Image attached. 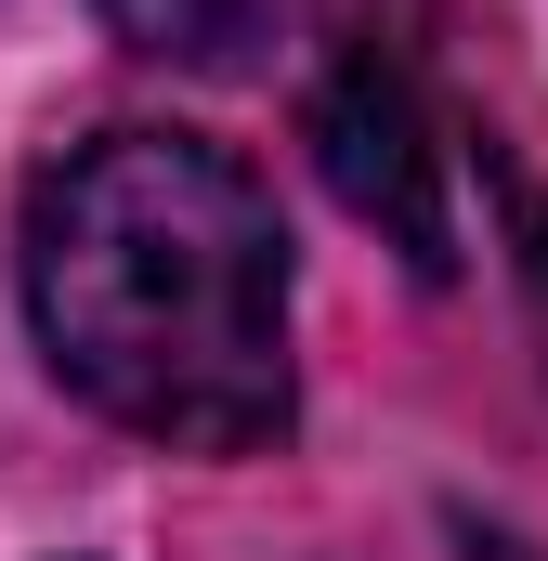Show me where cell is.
<instances>
[{
	"mask_svg": "<svg viewBox=\"0 0 548 561\" xmlns=\"http://www.w3.org/2000/svg\"><path fill=\"white\" fill-rule=\"evenodd\" d=\"M26 313L79 405L170 457L287 431V222L196 131H92L26 196Z\"/></svg>",
	"mask_w": 548,
	"mask_h": 561,
	"instance_id": "cell-1",
	"label": "cell"
},
{
	"mask_svg": "<svg viewBox=\"0 0 548 561\" xmlns=\"http://www.w3.org/2000/svg\"><path fill=\"white\" fill-rule=\"evenodd\" d=\"M313 157L353 222H379L418 275H457V209H444V131L418 105V66L392 39H353L313 92Z\"/></svg>",
	"mask_w": 548,
	"mask_h": 561,
	"instance_id": "cell-2",
	"label": "cell"
},
{
	"mask_svg": "<svg viewBox=\"0 0 548 561\" xmlns=\"http://www.w3.org/2000/svg\"><path fill=\"white\" fill-rule=\"evenodd\" d=\"M105 26L157 53V66H209V79H236V66H262L274 39V0H105Z\"/></svg>",
	"mask_w": 548,
	"mask_h": 561,
	"instance_id": "cell-3",
	"label": "cell"
}]
</instances>
